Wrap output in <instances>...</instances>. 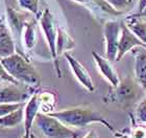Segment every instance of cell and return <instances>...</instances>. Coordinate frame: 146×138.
<instances>
[{"label": "cell", "instance_id": "cell-1", "mask_svg": "<svg viewBox=\"0 0 146 138\" xmlns=\"http://www.w3.org/2000/svg\"><path fill=\"white\" fill-rule=\"evenodd\" d=\"M0 62L16 82L31 88L40 86L41 79L38 71L22 53L16 51L9 57L0 58Z\"/></svg>", "mask_w": 146, "mask_h": 138}, {"label": "cell", "instance_id": "cell-2", "mask_svg": "<svg viewBox=\"0 0 146 138\" xmlns=\"http://www.w3.org/2000/svg\"><path fill=\"white\" fill-rule=\"evenodd\" d=\"M53 117H56L66 126L72 128H85L89 125L98 123L107 127L108 129L113 131L112 125L101 115L99 112L90 107H73L60 111H53L48 113Z\"/></svg>", "mask_w": 146, "mask_h": 138}, {"label": "cell", "instance_id": "cell-3", "mask_svg": "<svg viewBox=\"0 0 146 138\" xmlns=\"http://www.w3.org/2000/svg\"><path fill=\"white\" fill-rule=\"evenodd\" d=\"M114 89L115 91L113 93V99L125 109H129L139 103L143 92L145 91L136 77H125L120 80Z\"/></svg>", "mask_w": 146, "mask_h": 138}, {"label": "cell", "instance_id": "cell-4", "mask_svg": "<svg viewBox=\"0 0 146 138\" xmlns=\"http://www.w3.org/2000/svg\"><path fill=\"white\" fill-rule=\"evenodd\" d=\"M35 123L40 129L45 138H76L77 133L70 127L49 114L40 112L36 116Z\"/></svg>", "mask_w": 146, "mask_h": 138}, {"label": "cell", "instance_id": "cell-5", "mask_svg": "<svg viewBox=\"0 0 146 138\" xmlns=\"http://www.w3.org/2000/svg\"><path fill=\"white\" fill-rule=\"evenodd\" d=\"M39 20V25L41 29L43 31V35L46 39L47 45H48L49 52L51 58L53 59V61L55 62V68L56 70H58V55H56V37H58V24L55 21V18L51 11L49 9H44V12L42 14H40L38 17Z\"/></svg>", "mask_w": 146, "mask_h": 138}, {"label": "cell", "instance_id": "cell-6", "mask_svg": "<svg viewBox=\"0 0 146 138\" xmlns=\"http://www.w3.org/2000/svg\"><path fill=\"white\" fill-rule=\"evenodd\" d=\"M121 35V24L117 20H107L104 25V37L106 43V58L116 61L119 39Z\"/></svg>", "mask_w": 146, "mask_h": 138}, {"label": "cell", "instance_id": "cell-7", "mask_svg": "<svg viewBox=\"0 0 146 138\" xmlns=\"http://www.w3.org/2000/svg\"><path fill=\"white\" fill-rule=\"evenodd\" d=\"M24 12L18 11L11 5H6L5 7V20L9 25V29L12 31L13 37L15 39L16 45H21V36L26 22L29 20Z\"/></svg>", "mask_w": 146, "mask_h": 138}, {"label": "cell", "instance_id": "cell-8", "mask_svg": "<svg viewBox=\"0 0 146 138\" xmlns=\"http://www.w3.org/2000/svg\"><path fill=\"white\" fill-rule=\"evenodd\" d=\"M21 84L1 82L0 83V104L1 103H25L33 93L28 89H22Z\"/></svg>", "mask_w": 146, "mask_h": 138}, {"label": "cell", "instance_id": "cell-9", "mask_svg": "<svg viewBox=\"0 0 146 138\" xmlns=\"http://www.w3.org/2000/svg\"><path fill=\"white\" fill-rule=\"evenodd\" d=\"M65 59L67 60L68 64L70 66V69L72 71L73 75L75 77V79L78 81V83L82 85L85 89H87L89 92H94L95 91V85L93 83L91 75L89 73V71L87 70V68L84 65L76 60L73 55H71L69 52L64 53Z\"/></svg>", "mask_w": 146, "mask_h": 138}, {"label": "cell", "instance_id": "cell-10", "mask_svg": "<svg viewBox=\"0 0 146 138\" xmlns=\"http://www.w3.org/2000/svg\"><path fill=\"white\" fill-rule=\"evenodd\" d=\"M141 46H146L140 39H138L133 33L127 28V26L122 23L121 24V35L119 39L118 44V51H117V58L116 61H120L128 51L131 49L141 47Z\"/></svg>", "mask_w": 146, "mask_h": 138}, {"label": "cell", "instance_id": "cell-11", "mask_svg": "<svg viewBox=\"0 0 146 138\" xmlns=\"http://www.w3.org/2000/svg\"><path fill=\"white\" fill-rule=\"evenodd\" d=\"M92 57L94 59L95 64L97 66L98 70L101 73V75L113 87L117 86L119 84V82H120V77H119L112 61H110L109 59H107L106 57H102V55L97 53L96 51H92Z\"/></svg>", "mask_w": 146, "mask_h": 138}, {"label": "cell", "instance_id": "cell-12", "mask_svg": "<svg viewBox=\"0 0 146 138\" xmlns=\"http://www.w3.org/2000/svg\"><path fill=\"white\" fill-rule=\"evenodd\" d=\"M16 51L17 45L5 18L0 19V58L9 57Z\"/></svg>", "mask_w": 146, "mask_h": 138}, {"label": "cell", "instance_id": "cell-13", "mask_svg": "<svg viewBox=\"0 0 146 138\" xmlns=\"http://www.w3.org/2000/svg\"><path fill=\"white\" fill-rule=\"evenodd\" d=\"M40 110L41 103L39 93L38 91H35L26 101V104H24V131H31V127L40 113Z\"/></svg>", "mask_w": 146, "mask_h": 138}, {"label": "cell", "instance_id": "cell-14", "mask_svg": "<svg viewBox=\"0 0 146 138\" xmlns=\"http://www.w3.org/2000/svg\"><path fill=\"white\" fill-rule=\"evenodd\" d=\"M124 24L133 34L146 44V16L141 13H135L126 16Z\"/></svg>", "mask_w": 146, "mask_h": 138}, {"label": "cell", "instance_id": "cell-15", "mask_svg": "<svg viewBox=\"0 0 146 138\" xmlns=\"http://www.w3.org/2000/svg\"><path fill=\"white\" fill-rule=\"evenodd\" d=\"M91 13L95 17H118L121 16L123 13L115 9L110 3L106 0H89V2L86 4Z\"/></svg>", "mask_w": 146, "mask_h": 138}, {"label": "cell", "instance_id": "cell-16", "mask_svg": "<svg viewBox=\"0 0 146 138\" xmlns=\"http://www.w3.org/2000/svg\"><path fill=\"white\" fill-rule=\"evenodd\" d=\"M36 27H38L36 19L31 18L26 22L21 36V45L24 50L29 51L36 46V41H38Z\"/></svg>", "mask_w": 146, "mask_h": 138}, {"label": "cell", "instance_id": "cell-17", "mask_svg": "<svg viewBox=\"0 0 146 138\" xmlns=\"http://www.w3.org/2000/svg\"><path fill=\"white\" fill-rule=\"evenodd\" d=\"M135 77L146 90V46L137 47L135 57Z\"/></svg>", "mask_w": 146, "mask_h": 138}, {"label": "cell", "instance_id": "cell-18", "mask_svg": "<svg viewBox=\"0 0 146 138\" xmlns=\"http://www.w3.org/2000/svg\"><path fill=\"white\" fill-rule=\"evenodd\" d=\"M75 47V42L73 40L71 36L65 31L64 28L58 26V37H56V55L58 57L64 55V53L70 51Z\"/></svg>", "mask_w": 146, "mask_h": 138}, {"label": "cell", "instance_id": "cell-19", "mask_svg": "<svg viewBox=\"0 0 146 138\" xmlns=\"http://www.w3.org/2000/svg\"><path fill=\"white\" fill-rule=\"evenodd\" d=\"M23 120H24V106L12 113L0 117V128H3V129L14 128L20 125Z\"/></svg>", "mask_w": 146, "mask_h": 138}, {"label": "cell", "instance_id": "cell-20", "mask_svg": "<svg viewBox=\"0 0 146 138\" xmlns=\"http://www.w3.org/2000/svg\"><path fill=\"white\" fill-rule=\"evenodd\" d=\"M39 98L41 103V109L43 110L42 113L48 114L53 112V108L55 105V96L51 92H39Z\"/></svg>", "mask_w": 146, "mask_h": 138}, {"label": "cell", "instance_id": "cell-21", "mask_svg": "<svg viewBox=\"0 0 146 138\" xmlns=\"http://www.w3.org/2000/svg\"><path fill=\"white\" fill-rule=\"evenodd\" d=\"M19 6L24 11H27L31 14L39 17V0H17Z\"/></svg>", "mask_w": 146, "mask_h": 138}, {"label": "cell", "instance_id": "cell-22", "mask_svg": "<svg viewBox=\"0 0 146 138\" xmlns=\"http://www.w3.org/2000/svg\"><path fill=\"white\" fill-rule=\"evenodd\" d=\"M24 104L25 103H1L0 104V117L18 110L19 108L23 107Z\"/></svg>", "mask_w": 146, "mask_h": 138}, {"label": "cell", "instance_id": "cell-23", "mask_svg": "<svg viewBox=\"0 0 146 138\" xmlns=\"http://www.w3.org/2000/svg\"><path fill=\"white\" fill-rule=\"evenodd\" d=\"M136 117L139 123L146 125V98L141 99L136 108Z\"/></svg>", "mask_w": 146, "mask_h": 138}, {"label": "cell", "instance_id": "cell-24", "mask_svg": "<svg viewBox=\"0 0 146 138\" xmlns=\"http://www.w3.org/2000/svg\"><path fill=\"white\" fill-rule=\"evenodd\" d=\"M106 1L110 3L115 9L121 13H124L131 3V0H106Z\"/></svg>", "mask_w": 146, "mask_h": 138}, {"label": "cell", "instance_id": "cell-25", "mask_svg": "<svg viewBox=\"0 0 146 138\" xmlns=\"http://www.w3.org/2000/svg\"><path fill=\"white\" fill-rule=\"evenodd\" d=\"M1 82H9V83H18V82H16L14 79H13L11 75L9 74V72L4 69L3 67V65L1 64V62H0V83ZM20 84V83H19Z\"/></svg>", "mask_w": 146, "mask_h": 138}, {"label": "cell", "instance_id": "cell-26", "mask_svg": "<svg viewBox=\"0 0 146 138\" xmlns=\"http://www.w3.org/2000/svg\"><path fill=\"white\" fill-rule=\"evenodd\" d=\"M131 138H146V126H138L133 130Z\"/></svg>", "mask_w": 146, "mask_h": 138}, {"label": "cell", "instance_id": "cell-27", "mask_svg": "<svg viewBox=\"0 0 146 138\" xmlns=\"http://www.w3.org/2000/svg\"><path fill=\"white\" fill-rule=\"evenodd\" d=\"M146 7V0H138V13H141Z\"/></svg>", "mask_w": 146, "mask_h": 138}, {"label": "cell", "instance_id": "cell-28", "mask_svg": "<svg viewBox=\"0 0 146 138\" xmlns=\"http://www.w3.org/2000/svg\"><path fill=\"white\" fill-rule=\"evenodd\" d=\"M84 138H98V136L94 130H90V131L84 136Z\"/></svg>", "mask_w": 146, "mask_h": 138}, {"label": "cell", "instance_id": "cell-29", "mask_svg": "<svg viewBox=\"0 0 146 138\" xmlns=\"http://www.w3.org/2000/svg\"><path fill=\"white\" fill-rule=\"evenodd\" d=\"M31 131H24V134L22 135L21 138H31Z\"/></svg>", "mask_w": 146, "mask_h": 138}, {"label": "cell", "instance_id": "cell-30", "mask_svg": "<svg viewBox=\"0 0 146 138\" xmlns=\"http://www.w3.org/2000/svg\"><path fill=\"white\" fill-rule=\"evenodd\" d=\"M73 1L78 2V3H82V4H84V5H86V4L89 2V0H73Z\"/></svg>", "mask_w": 146, "mask_h": 138}, {"label": "cell", "instance_id": "cell-31", "mask_svg": "<svg viewBox=\"0 0 146 138\" xmlns=\"http://www.w3.org/2000/svg\"><path fill=\"white\" fill-rule=\"evenodd\" d=\"M115 138H131V137L127 135H120V136H117V137H115Z\"/></svg>", "mask_w": 146, "mask_h": 138}, {"label": "cell", "instance_id": "cell-32", "mask_svg": "<svg viewBox=\"0 0 146 138\" xmlns=\"http://www.w3.org/2000/svg\"><path fill=\"white\" fill-rule=\"evenodd\" d=\"M31 138H41V137H39V136H36V135H35V134H33V133H31Z\"/></svg>", "mask_w": 146, "mask_h": 138}, {"label": "cell", "instance_id": "cell-33", "mask_svg": "<svg viewBox=\"0 0 146 138\" xmlns=\"http://www.w3.org/2000/svg\"><path fill=\"white\" fill-rule=\"evenodd\" d=\"M137 13H138V12H137ZM141 14H142V15H144V16H146V7L143 9V11H142V12H141Z\"/></svg>", "mask_w": 146, "mask_h": 138}]
</instances>
